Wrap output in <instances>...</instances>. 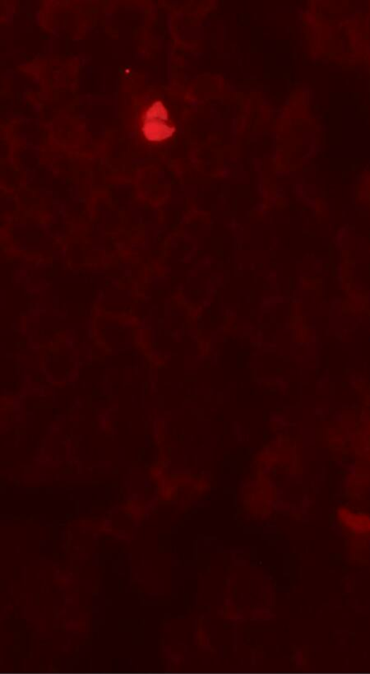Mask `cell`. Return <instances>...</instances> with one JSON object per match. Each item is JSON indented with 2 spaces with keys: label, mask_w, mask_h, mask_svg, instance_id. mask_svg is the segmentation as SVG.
<instances>
[{
  "label": "cell",
  "mask_w": 370,
  "mask_h": 674,
  "mask_svg": "<svg viewBox=\"0 0 370 674\" xmlns=\"http://www.w3.org/2000/svg\"><path fill=\"white\" fill-rule=\"evenodd\" d=\"M168 119L167 111L161 102H156L148 109L145 116L142 132L150 141H161L172 136L175 128L165 123Z\"/></svg>",
  "instance_id": "1"
}]
</instances>
